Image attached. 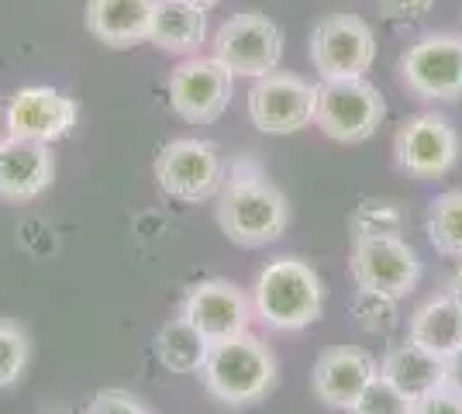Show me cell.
Here are the masks:
<instances>
[{
    "mask_svg": "<svg viewBox=\"0 0 462 414\" xmlns=\"http://www.w3.org/2000/svg\"><path fill=\"white\" fill-rule=\"evenodd\" d=\"M214 215H217L221 232L235 245L259 249V245H270L287 232L290 204L283 198V190L270 183L259 170L245 173L242 166H235L217 190Z\"/></svg>",
    "mask_w": 462,
    "mask_h": 414,
    "instance_id": "1",
    "label": "cell"
},
{
    "mask_svg": "<svg viewBox=\"0 0 462 414\" xmlns=\"http://www.w3.org/2000/svg\"><path fill=\"white\" fill-rule=\"evenodd\" d=\"M252 311L276 332H300L325 311V287L314 266L297 256L266 262L252 287Z\"/></svg>",
    "mask_w": 462,
    "mask_h": 414,
    "instance_id": "2",
    "label": "cell"
},
{
    "mask_svg": "<svg viewBox=\"0 0 462 414\" xmlns=\"http://www.w3.org/2000/svg\"><path fill=\"white\" fill-rule=\"evenodd\" d=\"M200 376L214 400L245 408V404L263 400L276 387V359L263 338L242 332V336L211 342Z\"/></svg>",
    "mask_w": 462,
    "mask_h": 414,
    "instance_id": "3",
    "label": "cell"
},
{
    "mask_svg": "<svg viewBox=\"0 0 462 414\" xmlns=\"http://www.w3.org/2000/svg\"><path fill=\"white\" fill-rule=\"evenodd\" d=\"M386 118L383 94L366 77L321 79L318 83V111L314 124L342 145H359L380 132Z\"/></svg>",
    "mask_w": 462,
    "mask_h": 414,
    "instance_id": "4",
    "label": "cell"
},
{
    "mask_svg": "<svg viewBox=\"0 0 462 414\" xmlns=\"http://www.w3.org/2000/svg\"><path fill=\"white\" fill-rule=\"evenodd\" d=\"M214 56L225 62L235 77L259 79L273 73L283 60V32L276 21L259 11L231 14L214 32Z\"/></svg>",
    "mask_w": 462,
    "mask_h": 414,
    "instance_id": "5",
    "label": "cell"
},
{
    "mask_svg": "<svg viewBox=\"0 0 462 414\" xmlns=\"http://www.w3.org/2000/svg\"><path fill=\"white\" fill-rule=\"evenodd\" d=\"M155 179L170 198L200 204L217 198L225 183V162L208 138H173L155 159Z\"/></svg>",
    "mask_w": 462,
    "mask_h": 414,
    "instance_id": "6",
    "label": "cell"
},
{
    "mask_svg": "<svg viewBox=\"0 0 462 414\" xmlns=\"http://www.w3.org/2000/svg\"><path fill=\"white\" fill-rule=\"evenodd\" d=\"M318 111V83L273 69L259 77L249 90V118L266 135H293L314 124Z\"/></svg>",
    "mask_w": 462,
    "mask_h": 414,
    "instance_id": "7",
    "label": "cell"
},
{
    "mask_svg": "<svg viewBox=\"0 0 462 414\" xmlns=\"http://www.w3.org/2000/svg\"><path fill=\"white\" fill-rule=\"evenodd\" d=\"M352 280L363 290H376L393 300L407 297L421 280V256L407 238H352Z\"/></svg>",
    "mask_w": 462,
    "mask_h": 414,
    "instance_id": "8",
    "label": "cell"
},
{
    "mask_svg": "<svg viewBox=\"0 0 462 414\" xmlns=\"http://www.w3.org/2000/svg\"><path fill=\"white\" fill-rule=\"evenodd\" d=\"M376 60L373 28L359 14H328L310 32V62L321 79L366 77Z\"/></svg>",
    "mask_w": 462,
    "mask_h": 414,
    "instance_id": "9",
    "label": "cell"
},
{
    "mask_svg": "<svg viewBox=\"0 0 462 414\" xmlns=\"http://www.w3.org/2000/svg\"><path fill=\"white\" fill-rule=\"evenodd\" d=\"M166 90H170L176 118L190 121V124H208L221 118L231 104L235 73L217 56H190L170 73Z\"/></svg>",
    "mask_w": 462,
    "mask_h": 414,
    "instance_id": "10",
    "label": "cell"
},
{
    "mask_svg": "<svg viewBox=\"0 0 462 414\" xmlns=\"http://www.w3.org/2000/svg\"><path fill=\"white\" fill-rule=\"evenodd\" d=\"M401 79L421 100L462 97V39L424 35L401 56Z\"/></svg>",
    "mask_w": 462,
    "mask_h": 414,
    "instance_id": "11",
    "label": "cell"
},
{
    "mask_svg": "<svg viewBox=\"0 0 462 414\" xmlns=\"http://www.w3.org/2000/svg\"><path fill=\"white\" fill-rule=\"evenodd\" d=\"M397 166L414 179H439L459 162V132L445 115H414L393 138Z\"/></svg>",
    "mask_w": 462,
    "mask_h": 414,
    "instance_id": "12",
    "label": "cell"
},
{
    "mask_svg": "<svg viewBox=\"0 0 462 414\" xmlns=\"http://www.w3.org/2000/svg\"><path fill=\"white\" fill-rule=\"evenodd\" d=\"M180 317L190 321L208 342H221L249 332L255 311H252V297H245V290L235 287L231 280H204L187 290Z\"/></svg>",
    "mask_w": 462,
    "mask_h": 414,
    "instance_id": "13",
    "label": "cell"
},
{
    "mask_svg": "<svg viewBox=\"0 0 462 414\" xmlns=\"http://www.w3.org/2000/svg\"><path fill=\"white\" fill-rule=\"evenodd\" d=\"M79 121V104L52 87H21L4 107L7 135L35 138L52 145L59 138L73 135Z\"/></svg>",
    "mask_w": 462,
    "mask_h": 414,
    "instance_id": "14",
    "label": "cell"
},
{
    "mask_svg": "<svg viewBox=\"0 0 462 414\" xmlns=\"http://www.w3.org/2000/svg\"><path fill=\"white\" fill-rule=\"evenodd\" d=\"M56 179V156L45 142L21 135L0 138V200L28 204Z\"/></svg>",
    "mask_w": 462,
    "mask_h": 414,
    "instance_id": "15",
    "label": "cell"
},
{
    "mask_svg": "<svg viewBox=\"0 0 462 414\" xmlns=\"http://www.w3.org/2000/svg\"><path fill=\"white\" fill-rule=\"evenodd\" d=\"M380 373L376 359L356 345H338L318 355L314 363V394L321 404L335 408V411H352V404L359 400V394L369 387V380Z\"/></svg>",
    "mask_w": 462,
    "mask_h": 414,
    "instance_id": "16",
    "label": "cell"
},
{
    "mask_svg": "<svg viewBox=\"0 0 462 414\" xmlns=\"http://www.w3.org/2000/svg\"><path fill=\"white\" fill-rule=\"evenodd\" d=\"M155 0H87V32L107 49L149 41Z\"/></svg>",
    "mask_w": 462,
    "mask_h": 414,
    "instance_id": "17",
    "label": "cell"
},
{
    "mask_svg": "<svg viewBox=\"0 0 462 414\" xmlns=\"http://www.w3.org/2000/svg\"><path fill=\"white\" fill-rule=\"evenodd\" d=\"M149 41L173 56H193L208 41V11L190 0H155Z\"/></svg>",
    "mask_w": 462,
    "mask_h": 414,
    "instance_id": "18",
    "label": "cell"
},
{
    "mask_svg": "<svg viewBox=\"0 0 462 414\" xmlns=\"http://www.w3.org/2000/svg\"><path fill=\"white\" fill-rule=\"evenodd\" d=\"M380 373L401 387L411 400H421V397L435 394L445 387V359L435 353L421 349L418 342L407 338L404 345H393L380 363Z\"/></svg>",
    "mask_w": 462,
    "mask_h": 414,
    "instance_id": "19",
    "label": "cell"
},
{
    "mask_svg": "<svg viewBox=\"0 0 462 414\" xmlns=\"http://www.w3.org/2000/svg\"><path fill=\"white\" fill-rule=\"evenodd\" d=\"M411 342H418L428 353L448 359L462 349V300L448 290L431 300H424L421 308L411 315Z\"/></svg>",
    "mask_w": 462,
    "mask_h": 414,
    "instance_id": "20",
    "label": "cell"
},
{
    "mask_svg": "<svg viewBox=\"0 0 462 414\" xmlns=\"http://www.w3.org/2000/svg\"><path fill=\"white\" fill-rule=\"evenodd\" d=\"M208 353H211V342L183 317L166 321L155 336V355L170 373H200Z\"/></svg>",
    "mask_w": 462,
    "mask_h": 414,
    "instance_id": "21",
    "label": "cell"
},
{
    "mask_svg": "<svg viewBox=\"0 0 462 414\" xmlns=\"http://www.w3.org/2000/svg\"><path fill=\"white\" fill-rule=\"evenodd\" d=\"M424 232L442 256L462 259V190H448L431 200Z\"/></svg>",
    "mask_w": 462,
    "mask_h": 414,
    "instance_id": "22",
    "label": "cell"
},
{
    "mask_svg": "<svg viewBox=\"0 0 462 414\" xmlns=\"http://www.w3.org/2000/svg\"><path fill=\"white\" fill-rule=\"evenodd\" d=\"M348 315H352V321H356L366 336H390V332L397 328V321H401L393 297L376 294V290H363V287L352 297Z\"/></svg>",
    "mask_w": 462,
    "mask_h": 414,
    "instance_id": "23",
    "label": "cell"
},
{
    "mask_svg": "<svg viewBox=\"0 0 462 414\" xmlns=\"http://www.w3.org/2000/svg\"><path fill=\"white\" fill-rule=\"evenodd\" d=\"M32 359V338L14 321H0V391L14 387Z\"/></svg>",
    "mask_w": 462,
    "mask_h": 414,
    "instance_id": "24",
    "label": "cell"
},
{
    "mask_svg": "<svg viewBox=\"0 0 462 414\" xmlns=\"http://www.w3.org/2000/svg\"><path fill=\"white\" fill-rule=\"evenodd\" d=\"M352 238H397L404 235V215L393 204H380V200H366L352 221Z\"/></svg>",
    "mask_w": 462,
    "mask_h": 414,
    "instance_id": "25",
    "label": "cell"
},
{
    "mask_svg": "<svg viewBox=\"0 0 462 414\" xmlns=\"http://www.w3.org/2000/svg\"><path fill=\"white\" fill-rule=\"evenodd\" d=\"M414 408L418 400H411L401 387H393L383 373H376L348 414H414Z\"/></svg>",
    "mask_w": 462,
    "mask_h": 414,
    "instance_id": "26",
    "label": "cell"
},
{
    "mask_svg": "<svg viewBox=\"0 0 462 414\" xmlns=\"http://www.w3.org/2000/svg\"><path fill=\"white\" fill-rule=\"evenodd\" d=\"M87 414H149V411H145V404H142L138 397L128 394V391H100Z\"/></svg>",
    "mask_w": 462,
    "mask_h": 414,
    "instance_id": "27",
    "label": "cell"
},
{
    "mask_svg": "<svg viewBox=\"0 0 462 414\" xmlns=\"http://www.w3.org/2000/svg\"><path fill=\"white\" fill-rule=\"evenodd\" d=\"M414 414H462V397L456 394V391L442 387V391H435V394L421 397Z\"/></svg>",
    "mask_w": 462,
    "mask_h": 414,
    "instance_id": "28",
    "label": "cell"
},
{
    "mask_svg": "<svg viewBox=\"0 0 462 414\" xmlns=\"http://www.w3.org/2000/svg\"><path fill=\"white\" fill-rule=\"evenodd\" d=\"M431 7V0H383L386 18H401V21H418Z\"/></svg>",
    "mask_w": 462,
    "mask_h": 414,
    "instance_id": "29",
    "label": "cell"
},
{
    "mask_svg": "<svg viewBox=\"0 0 462 414\" xmlns=\"http://www.w3.org/2000/svg\"><path fill=\"white\" fill-rule=\"evenodd\" d=\"M445 387L462 397V349L445 359Z\"/></svg>",
    "mask_w": 462,
    "mask_h": 414,
    "instance_id": "30",
    "label": "cell"
},
{
    "mask_svg": "<svg viewBox=\"0 0 462 414\" xmlns=\"http://www.w3.org/2000/svg\"><path fill=\"white\" fill-rule=\"evenodd\" d=\"M445 290L462 300V259L456 262V270H452V276H448V287H445Z\"/></svg>",
    "mask_w": 462,
    "mask_h": 414,
    "instance_id": "31",
    "label": "cell"
},
{
    "mask_svg": "<svg viewBox=\"0 0 462 414\" xmlns=\"http://www.w3.org/2000/svg\"><path fill=\"white\" fill-rule=\"evenodd\" d=\"M190 4H197V7H204V11H211L217 0H190Z\"/></svg>",
    "mask_w": 462,
    "mask_h": 414,
    "instance_id": "32",
    "label": "cell"
}]
</instances>
